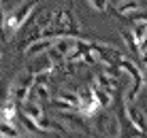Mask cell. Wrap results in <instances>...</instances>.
Here are the masks:
<instances>
[{
	"mask_svg": "<svg viewBox=\"0 0 147 138\" xmlns=\"http://www.w3.org/2000/svg\"><path fill=\"white\" fill-rule=\"evenodd\" d=\"M119 34H121V38H124V43H126V45H128V47H130V49H132V51H134V53H139V43H136V38H134V34H132V30H126V28H124V30H121V32H119Z\"/></svg>",
	"mask_w": 147,
	"mask_h": 138,
	"instance_id": "obj_17",
	"label": "cell"
},
{
	"mask_svg": "<svg viewBox=\"0 0 147 138\" xmlns=\"http://www.w3.org/2000/svg\"><path fill=\"white\" fill-rule=\"evenodd\" d=\"M96 85H98V87H102L105 91H109V94H113V91H115V79H111L109 72L96 74Z\"/></svg>",
	"mask_w": 147,
	"mask_h": 138,
	"instance_id": "obj_15",
	"label": "cell"
},
{
	"mask_svg": "<svg viewBox=\"0 0 147 138\" xmlns=\"http://www.w3.org/2000/svg\"><path fill=\"white\" fill-rule=\"evenodd\" d=\"M22 115H28L32 119H40L45 113H43V104H38L36 100H24L22 102Z\"/></svg>",
	"mask_w": 147,
	"mask_h": 138,
	"instance_id": "obj_9",
	"label": "cell"
},
{
	"mask_svg": "<svg viewBox=\"0 0 147 138\" xmlns=\"http://www.w3.org/2000/svg\"><path fill=\"white\" fill-rule=\"evenodd\" d=\"M132 34H134L136 43L141 45V40L147 36V23H145V21H136V23H134V28H132Z\"/></svg>",
	"mask_w": 147,
	"mask_h": 138,
	"instance_id": "obj_19",
	"label": "cell"
},
{
	"mask_svg": "<svg viewBox=\"0 0 147 138\" xmlns=\"http://www.w3.org/2000/svg\"><path fill=\"white\" fill-rule=\"evenodd\" d=\"M49 45H51V38H38V40H32V43L26 47V55L28 58H34V55H38V53H43V51H47L49 49Z\"/></svg>",
	"mask_w": 147,
	"mask_h": 138,
	"instance_id": "obj_10",
	"label": "cell"
},
{
	"mask_svg": "<svg viewBox=\"0 0 147 138\" xmlns=\"http://www.w3.org/2000/svg\"><path fill=\"white\" fill-rule=\"evenodd\" d=\"M88 2H90V7H92L96 13L107 11V7H109V0H88Z\"/></svg>",
	"mask_w": 147,
	"mask_h": 138,
	"instance_id": "obj_23",
	"label": "cell"
},
{
	"mask_svg": "<svg viewBox=\"0 0 147 138\" xmlns=\"http://www.w3.org/2000/svg\"><path fill=\"white\" fill-rule=\"evenodd\" d=\"M83 117V115H81ZM79 115H73L70 111H62V115H60V119H62V123L66 130H75V132H85L88 130V125H85V121L81 119Z\"/></svg>",
	"mask_w": 147,
	"mask_h": 138,
	"instance_id": "obj_7",
	"label": "cell"
},
{
	"mask_svg": "<svg viewBox=\"0 0 147 138\" xmlns=\"http://www.w3.org/2000/svg\"><path fill=\"white\" fill-rule=\"evenodd\" d=\"M30 72L32 74H36V72H43V70H53V64H51V60H49V55H47V51H43V53H38V55H34V62L30 64Z\"/></svg>",
	"mask_w": 147,
	"mask_h": 138,
	"instance_id": "obj_8",
	"label": "cell"
},
{
	"mask_svg": "<svg viewBox=\"0 0 147 138\" xmlns=\"http://www.w3.org/2000/svg\"><path fill=\"white\" fill-rule=\"evenodd\" d=\"M117 66H119L121 70H126V72L130 74V79H132V85H130L128 96H126V98H128V102H134L136 96H139V91H141V87H143V74H141V70L136 68L128 58H121L119 62H117Z\"/></svg>",
	"mask_w": 147,
	"mask_h": 138,
	"instance_id": "obj_3",
	"label": "cell"
},
{
	"mask_svg": "<svg viewBox=\"0 0 147 138\" xmlns=\"http://www.w3.org/2000/svg\"><path fill=\"white\" fill-rule=\"evenodd\" d=\"M51 21H53V13L45 11V13H40V17H38V21H36L34 28H36V30H45L47 25H51Z\"/></svg>",
	"mask_w": 147,
	"mask_h": 138,
	"instance_id": "obj_20",
	"label": "cell"
},
{
	"mask_svg": "<svg viewBox=\"0 0 147 138\" xmlns=\"http://www.w3.org/2000/svg\"><path fill=\"white\" fill-rule=\"evenodd\" d=\"M92 94H94L96 102L100 104V109H109V106H111V102H113V94L105 91L102 87H98V85H94V87H92Z\"/></svg>",
	"mask_w": 147,
	"mask_h": 138,
	"instance_id": "obj_12",
	"label": "cell"
},
{
	"mask_svg": "<svg viewBox=\"0 0 147 138\" xmlns=\"http://www.w3.org/2000/svg\"><path fill=\"white\" fill-rule=\"evenodd\" d=\"M77 111H79V115H83V117H94L98 111H102V109H100V104L96 102L94 94H92V87H83L79 91Z\"/></svg>",
	"mask_w": 147,
	"mask_h": 138,
	"instance_id": "obj_5",
	"label": "cell"
},
{
	"mask_svg": "<svg viewBox=\"0 0 147 138\" xmlns=\"http://www.w3.org/2000/svg\"><path fill=\"white\" fill-rule=\"evenodd\" d=\"M32 85H34V74L30 72V70H22L17 76L13 79L11 83V89H9V96H11V100L15 102H24L28 100L30 91H32Z\"/></svg>",
	"mask_w": 147,
	"mask_h": 138,
	"instance_id": "obj_2",
	"label": "cell"
},
{
	"mask_svg": "<svg viewBox=\"0 0 147 138\" xmlns=\"http://www.w3.org/2000/svg\"><path fill=\"white\" fill-rule=\"evenodd\" d=\"M22 132L15 127V121H0V138H17Z\"/></svg>",
	"mask_w": 147,
	"mask_h": 138,
	"instance_id": "obj_14",
	"label": "cell"
},
{
	"mask_svg": "<svg viewBox=\"0 0 147 138\" xmlns=\"http://www.w3.org/2000/svg\"><path fill=\"white\" fill-rule=\"evenodd\" d=\"M4 11H2V2H0V38H4Z\"/></svg>",
	"mask_w": 147,
	"mask_h": 138,
	"instance_id": "obj_25",
	"label": "cell"
},
{
	"mask_svg": "<svg viewBox=\"0 0 147 138\" xmlns=\"http://www.w3.org/2000/svg\"><path fill=\"white\" fill-rule=\"evenodd\" d=\"M126 115H128V121L132 123V127L136 130V134H147V119H145V113L139 109V106H132L128 102Z\"/></svg>",
	"mask_w": 147,
	"mask_h": 138,
	"instance_id": "obj_6",
	"label": "cell"
},
{
	"mask_svg": "<svg viewBox=\"0 0 147 138\" xmlns=\"http://www.w3.org/2000/svg\"><path fill=\"white\" fill-rule=\"evenodd\" d=\"M22 121H24V125H26L28 130H32V132H34V134H45V132L38 127L36 119H32V117H28V115H22Z\"/></svg>",
	"mask_w": 147,
	"mask_h": 138,
	"instance_id": "obj_22",
	"label": "cell"
},
{
	"mask_svg": "<svg viewBox=\"0 0 147 138\" xmlns=\"http://www.w3.org/2000/svg\"><path fill=\"white\" fill-rule=\"evenodd\" d=\"M60 98H64L66 102H70V104L77 109V104H79V94H75V91H68V89H60Z\"/></svg>",
	"mask_w": 147,
	"mask_h": 138,
	"instance_id": "obj_21",
	"label": "cell"
},
{
	"mask_svg": "<svg viewBox=\"0 0 147 138\" xmlns=\"http://www.w3.org/2000/svg\"><path fill=\"white\" fill-rule=\"evenodd\" d=\"M130 15H132V17L136 19V21H145V23H147V13H145V11H141V9H136V11H132Z\"/></svg>",
	"mask_w": 147,
	"mask_h": 138,
	"instance_id": "obj_24",
	"label": "cell"
},
{
	"mask_svg": "<svg viewBox=\"0 0 147 138\" xmlns=\"http://www.w3.org/2000/svg\"><path fill=\"white\" fill-rule=\"evenodd\" d=\"M38 9V0H28V2H22L13 9L11 13H4V38H9L11 34H15L22 25L28 23V19L34 15V11Z\"/></svg>",
	"mask_w": 147,
	"mask_h": 138,
	"instance_id": "obj_1",
	"label": "cell"
},
{
	"mask_svg": "<svg viewBox=\"0 0 147 138\" xmlns=\"http://www.w3.org/2000/svg\"><path fill=\"white\" fill-rule=\"evenodd\" d=\"M32 89H34V100H36L38 104H45V102L49 100V89H47V85L34 83V85H32Z\"/></svg>",
	"mask_w": 147,
	"mask_h": 138,
	"instance_id": "obj_16",
	"label": "cell"
},
{
	"mask_svg": "<svg viewBox=\"0 0 147 138\" xmlns=\"http://www.w3.org/2000/svg\"><path fill=\"white\" fill-rule=\"evenodd\" d=\"M136 9H141L139 0H119V2L115 4V11L119 15H130L132 11H136Z\"/></svg>",
	"mask_w": 147,
	"mask_h": 138,
	"instance_id": "obj_13",
	"label": "cell"
},
{
	"mask_svg": "<svg viewBox=\"0 0 147 138\" xmlns=\"http://www.w3.org/2000/svg\"><path fill=\"white\" fill-rule=\"evenodd\" d=\"M96 130L100 134H107V136H121V123H119V117L113 113H96Z\"/></svg>",
	"mask_w": 147,
	"mask_h": 138,
	"instance_id": "obj_4",
	"label": "cell"
},
{
	"mask_svg": "<svg viewBox=\"0 0 147 138\" xmlns=\"http://www.w3.org/2000/svg\"><path fill=\"white\" fill-rule=\"evenodd\" d=\"M51 106L55 111H77L70 102H66L64 98H60V96H55V98H51Z\"/></svg>",
	"mask_w": 147,
	"mask_h": 138,
	"instance_id": "obj_18",
	"label": "cell"
},
{
	"mask_svg": "<svg viewBox=\"0 0 147 138\" xmlns=\"http://www.w3.org/2000/svg\"><path fill=\"white\" fill-rule=\"evenodd\" d=\"M0 117H2V121H15L17 119V102L9 98L0 109Z\"/></svg>",
	"mask_w": 147,
	"mask_h": 138,
	"instance_id": "obj_11",
	"label": "cell"
}]
</instances>
